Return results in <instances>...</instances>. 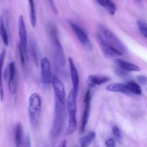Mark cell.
Wrapping results in <instances>:
<instances>
[{
	"mask_svg": "<svg viewBox=\"0 0 147 147\" xmlns=\"http://www.w3.org/2000/svg\"><path fill=\"white\" fill-rule=\"evenodd\" d=\"M77 98L78 94L71 90L66 100V108L69 115L68 126L66 129L67 136L73 134L77 129Z\"/></svg>",
	"mask_w": 147,
	"mask_h": 147,
	"instance_id": "1",
	"label": "cell"
},
{
	"mask_svg": "<svg viewBox=\"0 0 147 147\" xmlns=\"http://www.w3.org/2000/svg\"><path fill=\"white\" fill-rule=\"evenodd\" d=\"M42 109L41 96L37 93H34L29 98V117L30 121L33 128H36L39 123Z\"/></svg>",
	"mask_w": 147,
	"mask_h": 147,
	"instance_id": "2",
	"label": "cell"
},
{
	"mask_svg": "<svg viewBox=\"0 0 147 147\" xmlns=\"http://www.w3.org/2000/svg\"><path fill=\"white\" fill-rule=\"evenodd\" d=\"M65 106L62 104L57 100H55V116L53 121V127L51 129V136L53 138L57 137L60 134L64 124V113Z\"/></svg>",
	"mask_w": 147,
	"mask_h": 147,
	"instance_id": "3",
	"label": "cell"
},
{
	"mask_svg": "<svg viewBox=\"0 0 147 147\" xmlns=\"http://www.w3.org/2000/svg\"><path fill=\"white\" fill-rule=\"evenodd\" d=\"M100 31L101 34L100 35L103 37V38L106 40L107 43H109L111 46L115 48L116 50H119L121 53H125L126 52V49L124 45L122 43L120 39L111 31L108 28L105 27L104 26H100Z\"/></svg>",
	"mask_w": 147,
	"mask_h": 147,
	"instance_id": "4",
	"label": "cell"
},
{
	"mask_svg": "<svg viewBox=\"0 0 147 147\" xmlns=\"http://www.w3.org/2000/svg\"><path fill=\"white\" fill-rule=\"evenodd\" d=\"M50 34L55 50V56L57 63L60 66H64L65 64V54L61 43L57 37V30L55 27L51 26L50 28Z\"/></svg>",
	"mask_w": 147,
	"mask_h": 147,
	"instance_id": "5",
	"label": "cell"
},
{
	"mask_svg": "<svg viewBox=\"0 0 147 147\" xmlns=\"http://www.w3.org/2000/svg\"><path fill=\"white\" fill-rule=\"evenodd\" d=\"M52 85H53V88L54 90L55 100L61 103L62 104L66 105L67 98H66L65 89L61 80L57 76H53Z\"/></svg>",
	"mask_w": 147,
	"mask_h": 147,
	"instance_id": "6",
	"label": "cell"
},
{
	"mask_svg": "<svg viewBox=\"0 0 147 147\" xmlns=\"http://www.w3.org/2000/svg\"><path fill=\"white\" fill-rule=\"evenodd\" d=\"M40 72H41L42 83L44 85H50L53 81L51 65L50 60L46 57L42 58L40 62Z\"/></svg>",
	"mask_w": 147,
	"mask_h": 147,
	"instance_id": "7",
	"label": "cell"
},
{
	"mask_svg": "<svg viewBox=\"0 0 147 147\" xmlns=\"http://www.w3.org/2000/svg\"><path fill=\"white\" fill-rule=\"evenodd\" d=\"M70 24L72 30H73V32H74L75 34H76V37L78 39L79 42L83 45V47L86 49H87V50H91V42H90V38L88 37V34H86V32H85L80 26L76 24V23L70 22Z\"/></svg>",
	"mask_w": 147,
	"mask_h": 147,
	"instance_id": "8",
	"label": "cell"
},
{
	"mask_svg": "<svg viewBox=\"0 0 147 147\" xmlns=\"http://www.w3.org/2000/svg\"><path fill=\"white\" fill-rule=\"evenodd\" d=\"M90 100H91V95L90 90H88L85 94L84 98V109H83V116L81 119V124H80V133H84L86 130V126L88 124L90 116Z\"/></svg>",
	"mask_w": 147,
	"mask_h": 147,
	"instance_id": "9",
	"label": "cell"
},
{
	"mask_svg": "<svg viewBox=\"0 0 147 147\" xmlns=\"http://www.w3.org/2000/svg\"><path fill=\"white\" fill-rule=\"evenodd\" d=\"M97 40L99 44V46H100V49H101L102 52H103V53L105 55L107 56V57H119V56L123 55V53H121V52H119V50L113 48V47H112V46H111L109 43L106 42V40L103 38V37H102L100 34H98L97 35Z\"/></svg>",
	"mask_w": 147,
	"mask_h": 147,
	"instance_id": "10",
	"label": "cell"
},
{
	"mask_svg": "<svg viewBox=\"0 0 147 147\" xmlns=\"http://www.w3.org/2000/svg\"><path fill=\"white\" fill-rule=\"evenodd\" d=\"M9 67V78L8 87L10 93L14 95L17 89V80L16 76V66L14 62H11L8 65Z\"/></svg>",
	"mask_w": 147,
	"mask_h": 147,
	"instance_id": "11",
	"label": "cell"
},
{
	"mask_svg": "<svg viewBox=\"0 0 147 147\" xmlns=\"http://www.w3.org/2000/svg\"><path fill=\"white\" fill-rule=\"evenodd\" d=\"M69 63V67H70V78H71L72 85H73V88L72 90L75 93L78 94V93L79 84H80V78H79L78 71L76 66L75 65L74 61L71 57L68 58Z\"/></svg>",
	"mask_w": 147,
	"mask_h": 147,
	"instance_id": "12",
	"label": "cell"
},
{
	"mask_svg": "<svg viewBox=\"0 0 147 147\" xmlns=\"http://www.w3.org/2000/svg\"><path fill=\"white\" fill-rule=\"evenodd\" d=\"M18 32L19 37L20 39V45L24 48V50L27 52V30H26L25 23L22 15H20L18 19Z\"/></svg>",
	"mask_w": 147,
	"mask_h": 147,
	"instance_id": "13",
	"label": "cell"
},
{
	"mask_svg": "<svg viewBox=\"0 0 147 147\" xmlns=\"http://www.w3.org/2000/svg\"><path fill=\"white\" fill-rule=\"evenodd\" d=\"M14 142L16 147H26V143L24 141L23 128L21 123H17L14 128Z\"/></svg>",
	"mask_w": 147,
	"mask_h": 147,
	"instance_id": "14",
	"label": "cell"
},
{
	"mask_svg": "<svg viewBox=\"0 0 147 147\" xmlns=\"http://www.w3.org/2000/svg\"><path fill=\"white\" fill-rule=\"evenodd\" d=\"M115 63L117 65L119 68L125 70L127 72H139L141 70V68L136 65L134 63H130V62L126 61L122 59L117 58L115 60Z\"/></svg>",
	"mask_w": 147,
	"mask_h": 147,
	"instance_id": "15",
	"label": "cell"
},
{
	"mask_svg": "<svg viewBox=\"0 0 147 147\" xmlns=\"http://www.w3.org/2000/svg\"><path fill=\"white\" fill-rule=\"evenodd\" d=\"M106 90L108 91L113 92V93H120L123 94H131L126 83H113L108 85L106 86Z\"/></svg>",
	"mask_w": 147,
	"mask_h": 147,
	"instance_id": "16",
	"label": "cell"
},
{
	"mask_svg": "<svg viewBox=\"0 0 147 147\" xmlns=\"http://www.w3.org/2000/svg\"><path fill=\"white\" fill-rule=\"evenodd\" d=\"M89 84L91 86H100L103 83H107L110 80V78L104 76H97V75H90L88 78Z\"/></svg>",
	"mask_w": 147,
	"mask_h": 147,
	"instance_id": "17",
	"label": "cell"
},
{
	"mask_svg": "<svg viewBox=\"0 0 147 147\" xmlns=\"http://www.w3.org/2000/svg\"><path fill=\"white\" fill-rule=\"evenodd\" d=\"M0 33H1V39L3 40V42L4 43L6 46L9 45V35L8 31H7V25L4 22V20L1 18V25H0Z\"/></svg>",
	"mask_w": 147,
	"mask_h": 147,
	"instance_id": "18",
	"label": "cell"
},
{
	"mask_svg": "<svg viewBox=\"0 0 147 147\" xmlns=\"http://www.w3.org/2000/svg\"><path fill=\"white\" fill-rule=\"evenodd\" d=\"M29 6L30 9V23L32 27H35L37 22V17H36V9L34 5V0H28Z\"/></svg>",
	"mask_w": 147,
	"mask_h": 147,
	"instance_id": "19",
	"label": "cell"
},
{
	"mask_svg": "<svg viewBox=\"0 0 147 147\" xmlns=\"http://www.w3.org/2000/svg\"><path fill=\"white\" fill-rule=\"evenodd\" d=\"M129 88V92L131 94H135V95H141L142 93V88L141 86L138 84L137 83L134 81H129L126 83Z\"/></svg>",
	"mask_w": 147,
	"mask_h": 147,
	"instance_id": "20",
	"label": "cell"
},
{
	"mask_svg": "<svg viewBox=\"0 0 147 147\" xmlns=\"http://www.w3.org/2000/svg\"><path fill=\"white\" fill-rule=\"evenodd\" d=\"M95 138H96V133L94 131L89 132L86 136H84V137L80 139L81 146L87 147L88 146H89L94 141Z\"/></svg>",
	"mask_w": 147,
	"mask_h": 147,
	"instance_id": "21",
	"label": "cell"
},
{
	"mask_svg": "<svg viewBox=\"0 0 147 147\" xmlns=\"http://www.w3.org/2000/svg\"><path fill=\"white\" fill-rule=\"evenodd\" d=\"M105 8L109 11V12L111 15H114L116 12V10H117L116 5L114 4V2L112 0H106Z\"/></svg>",
	"mask_w": 147,
	"mask_h": 147,
	"instance_id": "22",
	"label": "cell"
},
{
	"mask_svg": "<svg viewBox=\"0 0 147 147\" xmlns=\"http://www.w3.org/2000/svg\"><path fill=\"white\" fill-rule=\"evenodd\" d=\"M137 27L142 35L147 38V24L143 21H137Z\"/></svg>",
	"mask_w": 147,
	"mask_h": 147,
	"instance_id": "23",
	"label": "cell"
},
{
	"mask_svg": "<svg viewBox=\"0 0 147 147\" xmlns=\"http://www.w3.org/2000/svg\"><path fill=\"white\" fill-rule=\"evenodd\" d=\"M112 131H113V134L115 136L116 140L119 142H121L122 135L120 129L117 126H113V129H112Z\"/></svg>",
	"mask_w": 147,
	"mask_h": 147,
	"instance_id": "24",
	"label": "cell"
},
{
	"mask_svg": "<svg viewBox=\"0 0 147 147\" xmlns=\"http://www.w3.org/2000/svg\"><path fill=\"white\" fill-rule=\"evenodd\" d=\"M19 52H20V60H21V63L23 66L25 65L26 63V56H27V52L24 50L22 47L19 44Z\"/></svg>",
	"mask_w": 147,
	"mask_h": 147,
	"instance_id": "25",
	"label": "cell"
},
{
	"mask_svg": "<svg viewBox=\"0 0 147 147\" xmlns=\"http://www.w3.org/2000/svg\"><path fill=\"white\" fill-rule=\"evenodd\" d=\"M106 147H116V142L113 139H109L106 141L105 142Z\"/></svg>",
	"mask_w": 147,
	"mask_h": 147,
	"instance_id": "26",
	"label": "cell"
},
{
	"mask_svg": "<svg viewBox=\"0 0 147 147\" xmlns=\"http://www.w3.org/2000/svg\"><path fill=\"white\" fill-rule=\"evenodd\" d=\"M137 80L142 85H146L147 83V78L144 76H137Z\"/></svg>",
	"mask_w": 147,
	"mask_h": 147,
	"instance_id": "27",
	"label": "cell"
},
{
	"mask_svg": "<svg viewBox=\"0 0 147 147\" xmlns=\"http://www.w3.org/2000/svg\"><path fill=\"white\" fill-rule=\"evenodd\" d=\"M0 56H1V67H3V64H4V57H5V56H6V51H5V50H3L2 51H1Z\"/></svg>",
	"mask_w": 147,
	"mask_h": 147,
	"instance_id": "28",
	"label": "cell"
},
{
	"mask_svg": "<svg viewBox=\"0 0 147 147\" xmlns=\"http://www.w3.org/2000/svg\"><path fill=\"white\" fill-rule=\"evenodd\" d=\"M49 1H50V6H51V7H52V9H53V12H54L55 14H57V9H56V7H55V5L54 1H53V0H49Z\"/></svg>",
	"mask_w": 147,
	"mask_h": 147,
	"instance_id": "29",
	"label": "cell"
},
{
	"mask_svg": "<svg viewBox=\"0 0 147 147\" xmlns=\"http://www.w3.org/2000/svg\"><path fill=\"white\" fill-rule=\"evenodd\" d=\"M96 1H98V3L100 6L105 7V6H106V0H96Z\"/></svg>",
	"mask_w": 147,
	"mask_h": 147,
	"instance_id": "30",
	"label": "cell"
},
{
	"mask_svg": "<svg viewBox=\"0 0 147 147\" xmlns=\"http://www.w3.org/2000/svg\"><path fill=\"white\" fill-rule=\"evenodd\" d=\"M58 147H67V142H66L65 140L62 141L61 143L60 144Z\"/></svg>",
	"mask_w": 147,
	"mask_h": 147,
	"instance_id": "31",
	"label": "cell"
},
{
	"mask_svg": "<svg viewBox=\"0 0 147 147\" xmlns=\"http://www.w3.org/2000/svg\"><path fill=\"white\" fill-rule=\"evenodd\" d=\"M3 98H4V90H3V85H1V101H3Z\"/></svg>",
	"mask_w": 147,
	"mask_h": 147,
	"instance_id": "32",
	"label": "cell"
},
{
	"mask_svg": "<svg viewBox=\"0 0 147 147\" xmlns=\"http://www.w3.org/2000/svg\"><path fill=\"white\" fill-rule=\"evenodd\" d=\"M136 1H138V2H141L142 1V0H136Z\"/></svg>",
	"mask_w": 147,
	"mask_h": 147,
	"instance_id": "33",
	"label": "cell"
},
{
	"mask_svg": "<svg viewBox=\"0 0 147 147\" xmlns=\"http://www.w3.org/2000/svg\"><path fill=\"white\" fill-rule=\"evenodd\" d=\"M81 147H83V146H81Z\"/></svg>",
	"mask_w": 147,
	"mask_h": 147,
	"instance_id": "34",
	"label": "cell"
}]
</instances>
